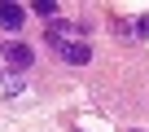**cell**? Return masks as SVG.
Here are the masks:
<instances>
[{"mask_svg":"<svg viewBox=\"0 0 149 132\" xmlns=\"http://www.w3.org/2000/svg\"><path fill=\"white\" fill-rule=\"evenodd\" d=\"M114 35H123V40H136V22H114Z\"/></svg>","mask_w":149,"mask_h":132,"instance_id":"obj_6","label":"cell"},{"mask_svg":"<svg viewBox=\"0 0 149 132\" xmlns=\"http://www.w3.org/2000/svg\"><path fill=\"white\" fill-rule=\"evenodd\" d=\"M31 62H35L31 44H9V48H5V66H9V71H18V75H22Z\"/></svg>","mask_w":149,"mask_h":132,"instance_id":"obj_2","label":"cell"},{"mask_svg":"<svg viewBox=\"0 0 149 132\" xmlns=\"http://www.w3.org/2000/svg\"><path fill=\"white\" fill-rule=\"evenodd\" d=\"M35 13H40L44 22H53V18H57V5H53V0H40V5H35Z\"/></svg>","mask_w":149,"mask_h":132,"instance_id":"obj_5","label":"cell"},{"mask_svg":"<svg viewBox=\"0 0 149 132\" xmlns=\"http://www.w3.org/2000/svg\"><path fill=\"white\" fill-rule=\"evenodd\" d=\"M22 22H26V9H22V5H13V0H5V5H0V27L18 31Z\"/></svg>","mask_w":149,"mask_h":132,"instance_id":"obj_4","label":"cell"},{"mask_svg":"<svg viewBox=\"0 0 149 132\" xmlns=\"http://www.w3.org/2000/svg\"><path fill=\"white\" fill-rule=\"evenodd\" d=\"M127 132H136V128H127Z\"/></svg>","mask_w":149,"mask_h":132,"instance_id":"obj_8","label":"cell"},{"mask_svg":"<svg viewBox=\"0 0 149 132\" xmlns=\"http://www.w3.org/2000/svg\"><path fill=\"white\" fill-rule=\"evenodd\" d=\"M57 57H61L66 66H88V62H92V48H88L84 40H66V44H57Z\"/></svg>","mask_w":149,"mask_h":132,"instance_id":"obj_1","label":"cell"},{"mask_svg":"<svg viewBox=\"0 0 149 132\" xmlns=\"http://www.w3.org/2000/svg\"><path fill=\"white\" fill-rule=\"evenodd\" d=\"M0 93L5 97H26V79L18 71H9V66H0Z\"/></svg>","mask_w":149,"mask_h":132,"instance_id":"obj_3","label":"cell"},{"mask_svg":"<svg viewBox=\"0 0 149 132\" xmlns=\"http://www.w3.org/2000/svg\"><path fill=\"white\" fill-rule=\"evenodd\" d=\"M136 40H149V13L136 18Z\"/></svg>","mask_w":149,"mask_h":132,"instance_id":"obj_7","label":"cell"}]
</instances>
